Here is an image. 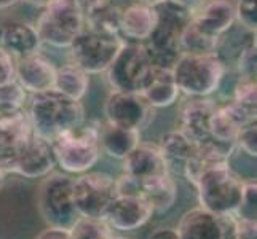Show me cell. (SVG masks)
I'll return each instance as SVG.
<instances>
[{
    "label": "cell",
    "instance_id": "22",
    "mask_svg": "<svg viewBox=\"0 0 257 239\" xmlns=\"http://www.w3.org/2000/svg\"><path fill=\"white\" fill-rule=\"evenodd\" d=\"M42 40L35 26L26 21H8L0 24V48L16 59L39 53Z\"/></svg>",
    "mask_w": 257,
    "mask_h": 239
},
{
    "label": "cell",
    "instance_id": "7",
    "mask_svg": "<svg viewBox=\"0 0 257 239\" xmlns=\"http://www.w3.org/2000/svg\"><path fill=\"white\" fill-rule=\"evenodd\" d=\"M37 204L48 226L69 229L80 217L74 202V177L63 172H50L43 177Z\"/></svg>",
    "mask_w": 257,
    "mask_h": 239
},
{
    "label": "cell",
    "instance_id": "42",
    "mask_svg": "<svg viewBox=\"0 0 257 239\" xmlns=\"http://www.w3.org/2000/svg\"><path fill=\"white\" fill-rule=\"evenodd\" d=\"M23 0H0V10H8V8L16 7L18 4H21Z\"/></svg>",
    "mask_w": 257,
    "mask_h": 239
},
{
    "label": "cell",
    "instance_id": "30",
    "mask_svg": "<svg viewBox=\"0 0 257 239\" xmlns=\"http://www.w3.org/2000/svg\"><path fill=\"white\" fill-rule=\"evenodd\" d=\"M70 239H112V228L104 218L78 217L77 222L69 228Z\"/></svg>",
    "mask_w": 257,
    "mask_h": 239
},
{
    "label": "cell",
    "instance_id": "45",
    "mask_svg": "<svg viewBox=\"0 0 257 239\" xmlns=\"http://www.w3.org/2000/svg\"><path fill=\"white\" fill-rule=\"evenodd\" d=\"M5 175H7V172L0 167V188L4 187V182H5Z\"/></svg>",
    "mask_w": 257,
    "mask_h": 239
},
{
    "label": "cell",
    "instance_id": "43",
    "mask_svg": "<svg viewBox=\"0 0 257 239\" xmlns=\"http://www.w3.org/2000/svg\"><path fill=\"white\" fill-rule=\"evenodd\" d=\"M24 2H29V4H32V5H35V7H45V5H48L50 2H53V0H24Z\"/></svg>",
    "mask_w": 257,
    "mask_h": 239
},
{
    "label": "cell",
    "instance_id": "24",
    "mask_svg": "<svg viewBox=\"0 0 257 239\" xmlns=\"http://www.w3.org/2000/svg\"><path fill=\"white\" fill-rule=\"evenodd\" d=\"M141 94L150 107L157 110L174 105L179 99L181 91L177 90L171 69L154 66L152 72L149 74L143 90H141Z\"/></svg>",
    "mask_w": 257,
    "mask_h": 239
},
{
    "label": "cell",
    "instance_id": "28",
    "mask_svg": "<svg viewBox=\"0 0 257 239\" xmlns=\"http://www.w3.org/2000/svg\"><path fill=\"white\" fill-rule=\"evenodd\" d=\"M120 18H121V8L110 2L91 13L85 15V28L104 34H118Z\"/></svg>",
    "mask_w": 257,
    "mask_h": 239
},
{
    "label": "cell",
    "instance_id": "5",
    "mask_svg": "<svg viewBox=\"0 0 257 239\" xmlns=\"http://www.w3.org/2000/svg\"><path fill=\"white\" fill-rule=\"evenodd\" d=\"M157 8V26L144 43L155 67L171 69L181 55L179 40L192 15L185 13L168 2H160Z\"/></svg>",
    "mask_w": 257,
    "mask_h": 239
},
{
    "label": "cell",
    "instance_id": "35",
    "mask_svg": "<svg viewBox=\"0 0 257 239\" xmlns=\"http://www.w3.org/2000/svg\"><path fill=\"white\" fill-rule=\"evenodd\" d=\"M257 0H236V23L247 32L257 28Z\"/></svg>",
    "mask_w": 257,
    "mask_h": 239
},
{
    "label": "cell",
    "instance_id": "31",
    "mask_svg": "<svg viewBox=\"0 0 257 239\" xmlns=\"http://www.w3.org/2000/svg\"><path fill=\"white\" fill-rule=\"evenodd\" d=\"M26 101H28V93L16 80L0 85V112L24 109Z\"/></svg>",
    "mask_w": 257,
    "mask_h": 239
},
{
    "label": "cell",
    "instance_id": "16",
    "mask_svg": "<svg viewBox=\"0 0 257 239\" xmlns=\"http://www.w3.org/2000/svg\"><path fill=\"white\" fill-rule=\"evenodd\" d=\"M170 172V166L158 144L141 140L123 159V174L131 177L138 183Z\"/></svg>",
    "mask_w": 257,
    "mask_h": 239
},
{
    "label": "cell",
    "instance_id": "18",
    "mask_svg": "<svg viewBox=\"0 0 257 239\" xmlns=\"http://www.w3.org/2000/svg\"><path fill=\"white\" fill-rule=\"evenodd\" d=\"M251 121H255V109H246L232 99L222 104L217 102L209 123L211 139L235 144L238 131Z\"/></svg>",
    "mask_w": 257,
    "mask_h": 239
},
{
    "label": "cell",
    "instance_id": "39",
    "mask_svg": "<svg viewBox=\"0 0 257 239\" xmlns=\"http://www.w3.org/2000/svg\"><path fill=\"white\" fill-rule=\"evenodd\" d=\"M78 8L82 10L83 16L88 15V13H91L94 10H97V8H101L104 5H107L110 2H113V0H75Z\"/></svg>",
    "mask_w": 257,
    "mask_h": 239
},
{
    "label": "cell",
    "instance_id": "4",
    "mask_svg": "<svg viewBox=\"0 0 257 239\" xmlns=\"http://www.w3.org/2000/svg\"><path fill=\"white\" fill-rule=\"evenodd\" d=\"M97 123L99 121H83L51 142L56 164L66 174H85L99 161L101 148L97 140Z\"/></svg>",
    "mask_w": 257,
    "mask_h": 239
},
{
    "label": "cell",
    "instance_id": "38",
    "mask_svg": "<svg viewBox=\"0 0 257 239\" xmlns=\"http://www.w3.org/2000/svg\"><path fill=\"white\" fill-rule=\"evenodd\" d=\"M163 2H168V4L174 5L176 8H179V10H182L185 13L193 15L205 0H163Z\"/></svg>",
    "mask_w": 257,
    "mask_h": 239
},
{
    "label": "cell",
    "instance_id": "21",
    "mask_svg": "<svg viewBox=\"0 0 257 239\" xmlns=\"http://www.w3.org/2000/svg\"><path fill=\"white\" fill-rule=\"evenodd\" d=\"M157 8L154 5L135 2L121 8L120 37L130 43H146L157 26Z\"/></svg>",
    "mask_w": 257,
    "mask_h": 239
},
{
    "label": "cell",
    "instance_id": "29",
    "mask_svg": "<svg viewBox=\"0 0 257 239\" xmlns=\"http://www.w3.org/2000/svg\"><path fill=\"white\" fill-rule=\"evenodd\" d=\"M219 43L220 40L203 34L201 31L197 29V26L192 21H189V24L185 26L181 34L179 48L181 53H195V55H200V53H216Z\"/></svg>",
    "mask_w": 257,
    "mask_h": 239
},
{
    "label": "cell",
    "instance_id": "23",
    "mask_svg": "<svg viewBox=\"0 0 257 239\" xmlns=\"http://www.w3.org/2000/svg\"><path fill=\"white\" fill-rule=\"evenodd\" d=\"M97 140L101 153L123 161L128 153L141 142V131L123 128L109 121L97 123Z\"/></svg>",
    "mask_w": 257,
    "mask_h": 239
},
{
    "label": "cell",
    "instance_id": "2",
    "mask_svg": "<svg viewBox=\"0 0 257 239\" xmlns=\"http://www.w3.org/2000/svg\"><path fill=\"white\" fill-rule=\"evenodd\" d=\"M181 94L187 97H211L227 72V64L217 53H181L171 67Z\"/></svg>",
    "mask_w": 257,
    "mask_h": 239
},
{
    "label": "cell",
    "instance_id": "25",
    "mask_svg": "<svg viewBox=\"0 0 257 239\" xmlns=\"http://www.w3.org/2000/svg\"><path fill=\"white\" fill-rule=\"evenodd\" d=\"M139 193L150 204L154 214H163L174 206L177 198V185L170 172L139 183Z\"/></svg>",
    "mask_w": 257,
    "mask_h": 239
},
{
    "label": "cell",
    "instance_id": "27",
    "mask_svg": "<svg viewBox=\"0 0 257 239\" xmlns=\"http://www.w3.org/2000/svg\"><path fill=\"white\" fill-rule=\"evenodd\" d=\"M90 88V75L83 69L75 66L74 63L64 64L56 67V77H55V86L53 90L59 91L70 99L82 101Z\"/></svg>",
    "mask_w": 257,
    "mask_h": 239
},
{
    "label": "cell",
    "instance_id": "20",
    "mask_svg": "<svg viewBox=\"0 0 257 239\" xmlns=\"http://www.w3.org/2000/svg\"><path fill=\"white\" fill-rule=\"evenodd\" d=\"M217 107V101L211 97H189L179 110V129L195 142L211 139L209 123Z\"/></svg>",
    "mask_w": 257,
    "mask_h": 239
},
{
    "label": "cell",
    "instance_id": "46",
    "mask_svg": "<svg viewBox=\"0 0 257 239\" xmlns=\"http://www.w3.org/2000/svg\"><path fill=\"white\" fill-rule=\"evenodd\" d=\"M112 239H126V237H112Z\"/></svg>",
    "mask_w": 257,
    "mask_h": 239
},
{
    "label": "cell",
    "instance_id": "34",
    "mask_svg": "<svg viewBox=\"0 0 257 239\" xmlns=\"http://www.w3.org/2000/svg\"><path fill=\"white\" fill-rule=\"evenodd\" d=\"M255 201H257V182L255 179H247L244 180L243 198L235 212V217L246 218V220H255Z\"/></svg>",
    "mask_w": 257,
    "mask_h": 239
},
{
    "label": "cell",
    "instance_id": "17",
    "mask_svg": "<svg viewBox=\"0 0 257 239\" xmlns=\"http://www.w3.org/2000/svg\"><path fill=\"white\" fill-rule=\"evenodd\" d=\"M32 136L34 128L28 110L0 112V167L4 171L16 150L23 147Z\"/></svg>",
    "mask_w": 257,
    "mask_h": 239
},
{
    "label": "cell",
    "instance_id": "3",
    "mask_svg": "<svg viewBox=\"0 0 257 239\" xmlns=\"http://www.w3.org/2000/svg\"><path fill=\"white\" fill-rule=\"evenodd\" d=\"M193 187L198 193L200 207L214 214L235 215L243 198L244 179L230 167V163H222L206 167Z\"/></svg>",
    "mask_w": 257,
    "mask_h": 239
},
{
    "label": "cell",
    "instance_id": "26",
    "mask_svg": "<svg viewBox=\"0 0 257 239\" xmlns=\"http://www.w3.org/2000/svg\"><path fill=\"white\" fill-rule=\"evenodd\" d=\"M158 147L166 158L170 171L182 172L184 164L197 153L198 142H195L187 134H184L179 128H176L160 137Z\"/></svg>",
    "mask_w": 257,
    "mask_h": 239
},
{
    "label": "cell",
    "instance_id": "12",
    "mask_svg": "<svg viewBox=\"0 0 257 239\" xmlns=\"http://www.w3.org/2000/svg\"><path fill=\"white\" fill-rule=\"evenodd\" d=\"M176 233L179 239H238L236 217L195 207L182 215Z\"/></svg>",
    "mask_w": 257,
    "mask_h": 239
},
{
    "label": "cell",
    "instance_id": "41",
    "mask_svg": "<svg viewBox=\"0 0 257 239\" xmlns=\"http://www.w3.org/2000/svg\"><path fill=\"white\" fill-rule=\"evenodd\" d=\"M149 239H179V236L173 228H158L149 236Z\"/></svg>",
    "mask_w": 257,
    "mask_h": 239
},
{
    "label": "cell",
    "instance_id": "33",
    "mask_svg": "<svg viewBox=\"0 0 257 239\" xmlns=\"http://www.w3.org/2000/svg\"><path fill=\"white\" fill-rule=\"evenodd\" d=\"M232 101L243 105L246 109H255V78L252 77H238V82L233 88Z\"/></svg>",
    "mask_w": 257,
    "mask_h": 239
},
{
    "label": "cell",
    "instance_id": "13",
    "mask_svg": "<svg viewBox=\"0 0 257 239\" xmlns=\"http://www.w3.org/2000/svg\"><path fill=\"white\" fill-rule=\"evenodd\" d=\"M56 166L55 152L50 140L34 136L20 147L7 164V174H18L26 179H43Z\"/></svg>",
    "mask_w": 257,
    "mask_h": 239
},
{
    "label": "cell",
    "instance_id": "36",
    "mask_svg": "<svg viewBox=\"0 0 257 239\" xmlns=\"http://www.w3.org/2000/svg\"><path fill=\"white\" fill-rule=\"evenodd\" d=\"M255 121H251L244 125L240 131H238L236 134V139H235V144H236V148L243 150L246 155H249L252 158H255L257 155V128H255Z\"/></svg>",
    "mask_w": 257,
    "mask_h": 239
},
{
    "label": "cell",
    "instance_id": "44",
    "mask_svg": "<svg viewBox=\"0 0 257 239\" xmlns=\"http://www.w3.org/2000/svg\"><path fill=\"white\" fill-rule=\"evenodd\" d=\"M135 2H141V4H147V5H158L160 2H163V0H135Z\"/></svg>",
    "mask_w": 257,
    "mask_h": 239
},
{
    "label": "cell",
    "instance_id": "10",
    "mask_svg": "<svg viewBox=\"0 0 257 239\" xmlns=\"http://www.w3.org/2000/svg\"><path fill=\"white\" fill-rule=\"evenodd\" d=\"M117 194V179L109 174L88 171L74 177V202L80 217L104 218Z\"/></svg>",
    "mask_w": 257,
    "mask_h": 239
},
{
    "label": "cell",
    "instance_id": "19",
    "mask_svg": "<svg viewBox=\"0 0 257 239\" xmlns=\"http://www.w3.org/2000/svg\"><path fill=\"white\" fill-rule=\"evenodd\" d=\"M56 77V66L42 53L24 56L16 63V82L28 94H39L53 90Z\"/></svg>",
    "mask_w": 257,
    "mask_h": 239
},
{
    "label": "cell",
    "instance_id": "32",
    "mask_svg": "<svg viewBox=\"0 0 257 239\" xmlns=\"http://www.w3.org/2000/svg\"><path fill=\"white\" fill-rule=\"evenodd\" d=\"M236 72L238 77H252L255 78V39L251 34L247 40L238 50L236 55Z\"/></svg>",
    "mask_w": 257,
    "mask_h": 239
},
{
    "label": "cell",
    "instance_id": "6",
    "mask_svg": "<svg viewBox=\"0 0 257 239\" xmlns=\"http://www.w3.org/2000/svg\"><path fill=\"white\" fill-rule=\"evenodd\" d=\"M34 26L42 43L53 48L69 50L85 28V16L75 0H53L43 7Z\"/></svg>",
    "mask_w": 257,
    "mask_h": 239
},
{
    "label": "cell",
    "instance_id": "37",
    "mask_svg": "<svg viewBox=\"0 0 257 239\" xmlns=\"http://www.w3.org/2000/svg\"><path fill=\"white\" fill-rule=\"evenodd\" d=\"M16 63L18 59L15 56L0 48V85L13 82L16 78Z\"/></svg>",
    "mask_w": 257,
    "mask_h": 239
},
{
    "label": "cell",
    "instance_id": "8",
    "mask_svg": "<svg viewBox=\"0 0 257 239\" xmlns=\"http://www.w3.org/2000/svg\"><path fill=\"white\" fill-rule=\"evenodd\" d=\"M125 45L118 34H104L83 28L69 47L70 63L83 69L88 75L104 74Z\"/></svg>",
    "mask_w": 257,
    "mask_h": 239
},
{
    "label": "cell",
    "instance_id": "11",
    "mask_svg": "<svg viewBox=\"0 0 257 239\" xmlns=\"http://www.w3.org/2000/svg\"><path fill=\"white\" fill-rule=\"evenodd\" d=\"M105 121L123 128L143 131L155 120V109L141 93L110 91L104 104Z\"/></svg>",
    "mask_w": 257,
    "mask_h": 239
},
{
    "label": "cell",
    "instance_id": "15",
    "mask_svg": "<svg viewBox=\"0 0 257 239\" xmlns=\"http://www.w3.org/2000/svg\"><path fill=\"white\" fill-rule=\"evenodd\" d=\"M190 21L203 34L222 40L236 24V0H205Z\"/></svg>",
    "mask_w": 257,
    "mask_h": 239
},
{
    "label": "cell",
    "instance_id": "40",
    "mask_svg": "<svg viewBox=\"0 0 257 239\" xmlns=\"http://www.w3.org/2000/svg\"><path fill=\"white\" fill-rule=\"evenodd\" d=\"M35 239H70V237H69V229L58 228V226H48Z\"/></svg>",
    "mask_w": 257,
    "mask_h": 239
},
{
    "label": "cell",
    "instance_id": "9",
    "mask_svg": "<svg viewBox=\"0 0 257 239\" xmlns=\"http://www.w3.org/2000/svg\"><path fill=\"white\" fill-rule=\"evenodd\" d=\"M152 69L154 63L144 43L125 42L104 74L112 91L141 93Z\"/></svg>",
    "mask_w": 257,
    "mask_h": 239
},
{
    "label": "cell",
    "instance_id": "1",
    "mask_svg": "<svg viewBox=\"0 0 257 239\" xmlns=\"http://www.w3.org/2000/svg\"><path fill=\"white\" fill-rule=\"evenodd\" d=\"M28 113L35 134L50 142L85 121L82 101L70 99L56 90L31 94Z\"/></svg>",
    "mask_w": 257,
    "mask_h": 239
},
{
    "label": "cell",
    "instance_id": "14",
    "mask_svg": "<svg viewBox=\"0 0 257 239\" xmlns=\"http://www.w3.org/2000/svg\"><path fill=\"white\" fill-rule=\"evenodd\" d=\"M152 215V207L141 194H117L105 212L104 220L112 229L133 231L144 226Z\"/></svg>",
    "mask_w": 257,
    "mask_h": 239
}]
</instances>
